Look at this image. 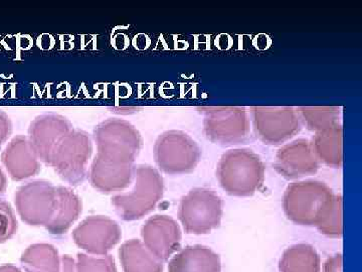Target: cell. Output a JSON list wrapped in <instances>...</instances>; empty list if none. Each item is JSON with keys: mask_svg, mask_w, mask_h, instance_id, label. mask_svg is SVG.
<instances>
[{"mask_svg": "<svg viewBox=\"0 0 362 272\" xmlns=\"http://www.w3.org/2000/svg\"><path fill=\"white\" fill-rule=\"evenodd\" d=\"M216 175L228 195L249 197L263 186L265 166L251 149H230L221 157Z\"/></svg>", "mask_w": 362, "mask_h": 272, "instance_id": "cell-1", "label": "cell"}, {"mask_svg": "<svg viewBox=\"0 0 362 272\" xmlns=\"http://www.w3.org/2000/svg\"><path fill=\"white\" fill-rule=\"evenodd\" d=\"M332 190L319 181L293 183L283 197V209L290 221L297 225L317 226L332 202Z\"/></svg>", "mask_w": 362, "mask_h": 272, "instance_id": "cell-2", "label": "cell"}, {"mask_svg": "<svg viewBox=\"0 0 362 272\" xmlns=\"http://www.w3.org/2000/svg\"><path fill=\"white\" fill-rule=\"evenodd\" d=\"M98 154L106 159L133 164L141 149L139 131L122 119H107L94 130Z\"/></svg>", "mask_w": 362, "mask_h": 272, "instance_id": "cell-3", "label": "cell"}, {"mask_svg": "<svg viewBox=\"0 0 362 272\" xmlns=\"http://www.w3.org/2000/svg\"><path fill=\"white\" fill-rule=\"evenodd\" d=\"M221 217L223 201L211 188H194L181 200L180 219L187 233H209L220 226Z\"/></svg>", "mask_w": 362, "mask_h": 272, "instance_id": "cell-4", "label": "cell"}, {"mask_svg": "<svg viewBox=\"0 0 362 272\" xmlns=\"http://www.w3.org/2000/svg\"><path fill=\"white\" fill-rule=\"evenodd\" d=\"M154 157L159 168L165 173L187 174L199 164L201 149L187 133L168 130L157 138Z\"/></svg>", "mask_w": 362, "mask_h": 272, "instance_id": "cell-5", "label": "cell"}, {"mask_svg": "<svg viewBox=\"0 0 362 272\" xmlns=\"http://www.w3.org/2000/svg\"><path fill=\"white\" fill-rule=\"evenodd\" d=\"M204 115V132L218 144H237L250 133V119L244 107L218 106L199 108Z\"/></svg>", "mask_w": 362, "mask_h": 272, "instance_id": "cell-6", "label": "cell"}, {"mask_svg": "<svg viewBox=\"0 0 362 272\" xmlns=\"http://www.w3.org/2000/svg\"><path fill=\"white\" fill-rule=\"evenodd\" d=\"M163 181L158 171L141 166L136 171V186L130 194L118 196L114 204L126 220H136L148 214L161 199Z\"/></svg>", "mask_w": 362, "mask_h": 272, "instance_id": "cell-7", "label": "cell"}, {"mask_svg": "<svg viewBox=\"0 0 362 272\" xmlns=\"http://www.w3.org/2000/svg\"><path fill=\"white\" fill-rule=\"evenodd\" d=\"M251 114L255 132L266 144L284 143L301 130V119L293 107L254 106Z\"/></svg>", "mask_w": 362, "mask_h": 272, "instance_id": "cell-8", "label": "cell"}, {"mask_svg": "<svg viewBox=\"0 0 362 272\" xmlns=\"http://www.w3.org/2000/svg\"><path fill=\"white\" fill-rule=\"evenodd\" d=\"M92 150L90 135L85 131L73 130L59 145L52 157L51 164L66 180H81L84 176Z\"/></svg>", "mask_w": 362, "mask_h": 272, "instance_id": "cell-9", "label": "cell"}, {"mask_svg": "<svg viewBox=\"0 0 362 272\" xmlns=\"http://www.w3.org/2000/svg\"><path fill=\"white\" fill-rule=\"evenodd\" d=\"M73 125L59 114H44L37 117L28 128V140L40 161L51 164L52 157Z\"/></svg>", "mask_w": 362, "mask_h": 272, "instance_id": "cell-10", "label": "cell"}, {"mask_svg": "<svg viewBox=\"0 0 362 272\" xmlns=\"http://www.w3.org/2000/svg\"><path fill=\"white\" fill-rule=\"evenodd\" d=\"M319 166L312 142L304 138L283 145L276 154V171L288 180L314 175Z\"/></svg>", "mask_w": 362, "mask_h": 272, "instance_id": "cell-11", "label": "cell"}, {"mask_svg": "<svg viewBox=\"0 0 362 272\" xmlns=\"http://www.w3.org/2000/svg\"><path fill=\"white\" fill-rule=\"evenodd\" d=\"M16 204L23 220L33 224L45 223L57 209L58 192L49 183H32L18 191Z\"/></svg>", "mask_w": 362, "mask_h": 272, "instance_id": "cell-12", "label": "cell"}, {"mask_svg": "<svg viewBox=\"0 0 362 272\" xmlns=\"http://www.w3.org/2000/svg\"><path fill=\"white\" fill-rule=\"evenodd\" d=\"M39 157L33 149L28 136L18 135L8 142L2 162L16 180L30 178L40 169Z\"/></svg>", "mask_w": 362, "mask_h": 272, "instance_id": "cell-13", "label": "cell"}, {"mask_svg": "<svg viewBox=\"0 0 362 272\" xmlns=\"http://www.w3.org/2000/svg\"><path fill=\"white\" fill-rule=\"evenodd\" d=\"M143 237L157 256L168 259L180 242V227L169 217L157 215L145 224Z\"/></svg>", "mask_w": 362, "mask_h": 272, "instance_id": "cell-14", "label": "cell"}, {"mask_svg": "<svg viewBox=\"0 0 362 272\" xmlns=\"http://www.w3.org/2000/svg\"><path fill=\"white\" fill-rule=\"evenodd\" d=\"M133 164L106 159L97 154L92 164V181L101 190H120L129 185L132 178Z\"/></svg>", "mask_w": 362, "mask_h": 272, "instance_id": "cell-15", "label": "cell"}, {"mask_svg": "<svg viewBox=\"0 0 362 272\" xmlns=\"http://www.w3.org/2000/svg\"><path fill=\"white\" fill-rule=\"evenodd\" d=\"M312 147L320 162L341 168L343 164V128L340 123L317 131Z\"/></svg>", "mask_w": 362, "mask_h": 272, "instance_id": "cell-16", "label": "cell"}, {"mask_svg": "<svg viewBox=\"0 0 362 272\" xmlns=\"http://www.w3.org/2000/svg\"><path fill=\"white\" fill-rule=\"evenodd\" d=\"M169 272H221L220 256L207 247H187L173 260Z\"/></svg>", "mask_w": 362, "mask_h": 272, "instance_id": "cell-17", "label": "cell"}, {"mask_svg": "<svg viewBox=\"0 0 362 272\" xmlns=\"http://www.w3.org/2000/svg\"><path fill=\"white\" fill-rule=\"evenodd\" d=\"M281 272H320V257L309 244H296L283 253Z\"/></svg>", "mask_w": 362, "mask_h": 272, "instance_id": "cell-18", "label": "cell"}, {"mask_svg": "<svg viewBox=\"0 0 362 272\" xmlns=\"http://www.w3.org/2000/svg\"><path fill=\"white\" fill-rule=\"evenodd\" d=\"M298 113L308 130L317 132L338 123L341 108L338 106H302L298 109Z\"/></svg>", "mask_w": 362, "mask_h": 272, "instance_id": "cell-19", "label": "cell"}, {"mask_svg": "<svg viewBox=\"0 0 362 272\" xmlns=\"http://www.w3.org/2000/svg\"><path fill=\"white\" fill-rule=\"evenodd\" d=\"M343 201L341 195H334L322 218L317 224L319 232L328 237H341L343 233Z\"/></svg>", "mask_w": 362, "mask_h": 272, "instance_id": "cell-20", "label": "cell"}, {"mask_svg": "<svg viewBox=\"0 0 362 272\" xmlns=\"http://www.w3.org/2000/svg\"><path fill=\"white\" fill-rule=\"evenodd\" d=\"M59 214L54 221V226L69 225L80 212V202L73 193L66 188L58 191Z\"/></svg>", "mask_w": 362, "mask_h": 272, "instance_id": "cell-21", "label": "cell"}, {"mask_svg": "<svg viewBox=\"0 0 362 272\" xmlns=\"http://www.w3.org/2000/svg\"><path fill=\"white\" fill-rule=\"evenodd\" d=\"M128 264L131 272H160L161 266L153 257L145 251L139 242L129 244Z\"/></svg>", "mask_w": 362, "mask_h": 272, "instance_id": "cell-22", "label": "cell"}, {"mask_svg": "<svg viewBox=\"0 0 362 272\" xmlns=\"http://www.w3.org/2000/svg\"><path fill=\"white\" fill-rule=\"evenodd\" d=\"M11 119L6 112L0 110V149H1L4 143H6V140H8L9 135L11 133Z\"/></svg>", "mask_w": 362, "mask_h": 272, "instance_id": "cell-23", "label": "cell"}, {"mask_svg": "<svg viewBox=\"0 0 362 272\" xmlns=\"http://www.w3.org/2000/svg\"><path fill=\"white\" fill-rule=\"evenodd\" d=\"M343 259L341 254H337L330 257L325 262L323 267V272H343Z\"/></svg>", "mask_w": 362, "mask_h": 272, "instance_id": "cell-24", "label": "cell"}, {"mask_svg": "<svg viewBox=\"0 0 362 272\" xmlns=\"http://www.w3.org/2000/svg\"><path fill=\"white\" fill-rule=\"evenodd\" d=\"M4 187H6V178H4L2 171L0 169V193L4 190Z\"/></svg>", "mask_w": 362, "mask_h": 272, "instance_id": "cell-25", "label": "cell"}]
</instances>
